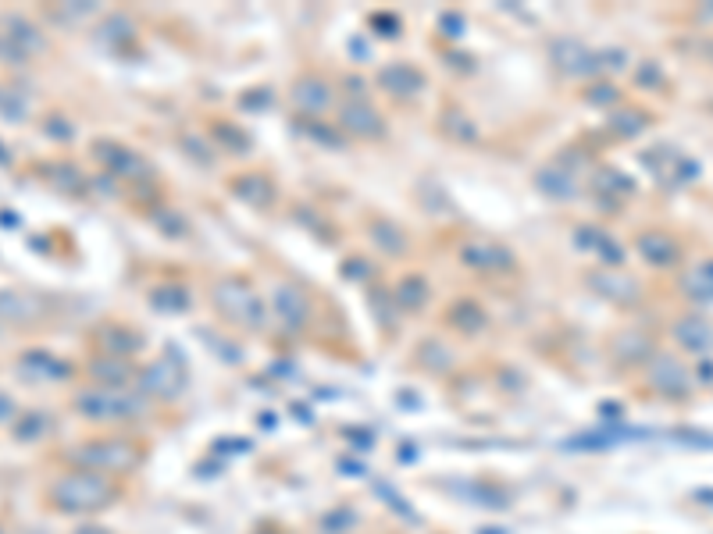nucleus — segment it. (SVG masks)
<instances>
[{
	"label": "nucleus",
	"instance_id": "obj_1",
	"mask_svg": "<svg viewBox=\"0 0 713 534\" xmlns=\"http://www.w3.org/2000/svg\"><path fill=\"white\" fill-rule=\"evenodd\" d=\"M118 488L97 470H68L47 485V506L58 513H97L115 502Z\"/></svg>",
	"mask_w": 713,
	"mask_h": 534
},
{
	"label": "nucleus",
	"instance_id": "obj_2",
	"mask_svg": "<svg viewBox=\"0 0 713 534\" xmlns=\"http://www.w3.org/2000/svg\"><path fill=\"white\" fill-rule=\"evenodd\" d=\"M68 460L79 470H97V474H111V470H125L136 463V445L125 438H90V442L75 445Z\"/></svg>",
	"mask_w": 713,
	"mask_h": 534
},
{
	"label": "nucleus",
	"instance_id": "obj_3",
	"mask_svg": "<svg viewBox=\"0 0 713 534\" xmlns=\"http://www.w3.org/2000/svg\"><path fill=\"white\" fill-rule=\"evenodd\" d=\"M214 303H218V310H222L225 317L246 324V328H261L264 324V303L257 300L254 289H246V285L239 282L218 285V289H214Z\"/></svg>",
	"mask_w": 713,
	"mask_h": 534
},
{
	"label": "nucleus",
	"instance_id": "obj_4",
	"mask_svg": "<svg viewBox=\"0 0 713 534\" xmlns=\"http://www.w3.org/2000/svg\"><path fill=\"white\" fill-rule=\"evenodd\" d=\"M75 410L86 417V421H125L132 413L140 410L136 399L122 396L115 389H86L75 396Z\"/></svg>",
	"mask_w": 713,
	"mask_h": 534
},
{
	"label": "nucleus",
	"instance_id": "obj_5",
	"mask_svg": "<svg viewBox=\"0 0 713 534\" xmlns=\"http://www.w3.org/2000/svg\"><path fill=\"white\" fill-rule=\"evenodd\" d=\"M93 157H97V161L104 164L111 175H118V178H143V175H150V164L143 161L136 150H129V146H122V143H111V139H104V143H93Z\"/></svg>",
	"mask_w": 713,
	"mask_h": 534
},
{
	"label": "nucleus",
	"instance_id": "obj_6",
	"mask_svg": "<svg viewBox=\"0 0 713 534\" xmlns=\"http://www.w3.org/2000/svg\"><path fill=\"white\" fill-rule=\"evenodd\" d=\"M47 314V303L36 292L0 289V324H36Z\"/></svg>",
	"mask_w": 713,
	"mask_h": 534
},
{
	"label": "nucleus",
	"instance_id": "obj_7",
	"mask_svg": "<svg viewBox=\"0 0 713 534\" xmlns=\"http://www.w3.org/2000/svg\"><path fill=\"white\" fill-rule=\"evenodd\" d=\"M18 371L29 381H65L68 378V364L58 360L54 353H43V349H29V353L18 356Z\"/></svg>",
	"mask_w": 713,
	"mask_h": 534
},
{
	"label": "nucleus",
	"instance_id": "obj_8",
	"mask_svg": "<svg viewBox=\"0 0 713 534\" xmlns=\"http://www.w3.org/2000/svg\"><path fill=\"white\" fill-rule=\"evenodd\" d=\"M4 40L15 43V47L22 50L25 57L43 54V50H47V40H43V33L36 29L33 18H25V15H4Z\"/></svg>",
	"mask_w": 713,
	"mask_h": 534
},
{
	"label": "nucleus",
	"instance_id": "obj_9",
	"mask_svg": "<svg viewBox=\"0 0 713 534\" xmlns=\"http://www.w3.org/2000/svg\"><path fill=\"white\" fill-rule=\"evenodd\" d=\"M378 82L389 89V93H396V97H414L421 86H425V79H421L418 68L403 65V61H396V65H386L382 72H378Z\"/></svg>",
	"mask_w": 713,
	"mask_h": 534
},
{
	"label": "nucleus",
	"instance_id": "obj_10",
	"mask_svg": "<svg viewBox=\"0 0 713 534\" xmlns=\"http://www.w3.org/2000/svg\"><path fill=\"white\" fill-rule=\"evenodd\" d=\"M343 118H339V122L346 125V129L350 132H357V136L361 139H371V136H382V129H386V125H382V118H378V111L371 104H346L343 111Z\"/></svg>",
	"mask_w": 713,
	"mask_h": 534
},
{
	"label": "nucleus",
	"instance_id": "obj_11",
	"mask_svg": "<svg viewBox=\"0 0 713 534\" xmlns=\"http://www.w3.org/2000/svg\"><path fill=\"white\" fill-rule=\"evenodd\" d=\"M464 260H468L471 267H485V271H510V267H514V257H510L503 246L482 243V239L464 246Z\"/></svg>",
	"mask_w": 713,
	"mask_h": 534
},
{
	"label": "nucleus",
	"instance_id": "obj_12",
	"mask_svg": "<svg viewBox=\"0 0 713 534\" xmlns=\"http://www.w3.org/2000/svg\"><path fill=\"white\" fill-rule=\"evenodd\" d=\"M296 107L307 114H321L328 111V104H332V93H328V86L318 79V75H307V79L296 82Z\"/></svg>",
	"mask_w": 713,
	"mask_h": 534
},
{
	"label": "nucleus",
	"instance_id": "obj_13",
	"mask_svg": "<svg viewBox=\"0 0 713 534\" xmlns=\"http://www.w3.org/2000/svg\"><path fill=\"white\" fill-rule=\"evenodd\" d=\"M97 342L107 349V356H118V360H125L129 353L140 349V335L129 332V328H118V324H104L97 332Z\"/></svg>",
	"mask_w": 713,
	"mask_h": 534
},
{
	"label": "nucleus",
	"instance_id": "obj_14",
	"mask_svg": "<svg viewBox=\"0 0 713 534\" xmlns=\"http://www.w3.org/2000/svg\"><path fill=\"white\" fill-rule=\"evenodd\" d=\"M307 300L300 296V289H293V285H282V289H275V314L282 317L286 324H304L307 321Z\"/></svg>",
	"mask_w": 713,
	"mask_h": 534
},
{
	"label": "nucleus",
	"instance_id": "obj_15",
	"mask_svg": "<svg viewBox=\"0 0 713 534\" xmlns=\"http://www.w3.org/2000/svg\"><path fill=\"white\" fill-rule=\"evenodd\" d=\"M143 385H147V392H154V396H175V392L182 389V374L168 364H154L143 374Z\"/></svg>",
	"mask_w": 713,
	"mask_h": 534
},
{
	"label": "nucleus",
	"instance_id": "obj_16",
	"mask_svg": "<svg viewBox=\"0 0 713 534\" xmlns=\"http://www.w3.org/2000/svg\"><path fill=\"white\" fill-rule=\"evenodd\" d=\"M90 371L104 389H115V392L129 381V367H125V360H118V356H100V360H93Z\"/></svg>",
	"mask_w": 713,
	"mask_h": 534
},
{
	"label": "nucleus",
	"instance_id": "obj_17",
	"mask_svg": "<svg viewBox=\"0 0 713 534\" xmlns=\"http://www.w3.org/2000/svg\"><path fill=\"white\" fill-rule=\"evenodd\" d=\"M232 189H236L246 203H254V207H264V203H271V196H275V186H271L264 175H243Z\"/></svg>",
	"mask_w": 713,
	"mask_h": 534
},
{
	"label": "nucleus",
	"instance_id": "obj_18",
	"mask_svg": "<svg viewBox=\"0 0 713 534\" xmlns=\"http://www.w3.org/2000/svg\"><path fill=\"white\" fill-rule=\"evenodd\" d=\"M639 250H642V257H646L649 264H671V260H674V243L667 239V235H660V232H646V235H642Z\"/></svg>",
	"mask_w": 713,
	"mask_h": 534
},
{
	"label": "nucleus",
	"instance_id": "obj_19",
	"mask_svg": "<svg viewBox=\"0 0 713 534\" xmlns=\"http://www.w3.org/2000/svg\"><path fill=\"white\" fill-rule=\"evenodd\" d=\"M553 57H557V65L560 68H567V72H589V61H592V54L589 50H582L578 43H571V40H564V43H557L553 47Z\"/></svg>",
	"mask_w": 713,
	"mask_h": 534
},
{
	"label": "nucleus",
	"instance_id": "obj_20",
	"mask_svg": "<svg viewBox=\"0 0 713 534\" xmlns=\"http://www.w3.org/2000/svg\"><path fill=\"white\" fill-rule=\"evenodd\" d=\"M47 428H50L47 413L29 410V413H22V417H15V431H11V435H15L18 442H33V438L47 435Z\"/></svg>",
	"mask_w": 713,
	"mask_h": 534
},
{
	"label": "nucleus",
	"instance_id": "obj_21",
	"mask_svg": "<svg viewBox=\"0 0 713 534\" xmlns=\"http://www.w3.org/2000/svg\"><path fill=\"white\" fill-rule=\"evenodd\" d=\"M25 114H29V100L15 89L0 86V118L4 122H25Z\"/></svg>",
	"mask_w": 713,
	"mask_h": 534
},
{
	"label": "nucleus",
	"instance_id": "obj_22",
	"mask_svg": "<svg viewBox=\"0 0 713 534\" xmlns=\"http://www.w3.org/2000/svg\"><path fill=\"white\" fill-rule=\"evenodd\" d=\"M678 339L685 342L689 349H706L713 342V332L706 328L699 317H692V321H681L678 324Z\"/></svg>",
	"mask_w": 713,
	"mask_h": 534
},
{
	"label": "nucleus",
	"instance_id": "obj_23",
	"mask_svg": "<svg viewBox=\"0 0 713 534\" xmlns=\"http://www.w3.org/2000/svg\"><path fill=\"white\" fill-rule=\"evenodd\" d=\"M150 303L161 310H182L189 307V292L179 289V285H164V289H157L154 296H150Z\"/></svg>",
	"mask_w": 713,
	"mask_h": 534
},
{
	"label": "nucleus",
	"instance_id": "obj_24",
	"mask_svg": "<svg viewBox=\"0 0 713 534\" xmlns=\"http://www.w3.org/2000/svg\"><path fill=\"white\" fill-rule=\"evenodd\" d=\"M592 282H596V285H607L603 292H607V296H617V300H632V296H635V292H632V289H635L632 278H603V275H596Z\"/></svg>",
	"mask_w": 713,
	"mask_h": 534
},
{
	"label": "nucleus",
	"instance_id": "obj_25",
	"mask_svg": "<svg viewBox=\"0 0 713 534\" xmlns=\"http://www.w3.org/2000/svg\"><path fill=\"white\" fill-rule=\"evenodd\" d=\"M425 296H428V289H425V282H421V278H414V282H403L400 285V303L403 307H421V303H425Z\"/></svg>",
	"mask_w": 713,
	"mask_h": 534
},
{
	"label": "nucleus",
	"instance_id": "obj_26",
	"mask_svg": "<svg viewBox=\"0 0 713 534\" xmlns=\"http://www.w3.org/2000/svg\"><path fill=\"white\" fill-rule=\"evenodd\" d=\"M0 61H4V65H25V54L15 43L4 40V33H0Z\"/></svg>",
	"mask_w": 713,
	"mask_h": 534
},
{
	"label": "nucleus",
	"instance_id": "obj_27",
	"mask_svg": "<svg viewBox=\"0 0 713 534\" xmlns=\"http://www.w3.org/2000/svg\"><path fill=\"white\" fill-rule=\"evenodd\" d=\"M11 413H15V403L8 396H0V421H8Z\"/></svg>",
	"mask_w": 713,
	"mask_h": 534
},
{
	"label": "nucleus",
	"instance_id": "obj_28",
	"mask_svg": "<svg viewBox=\"0 0 713 534\" xmlns=\"http://www.w3.org/2000/svg\"><path fill=\"white\" fill-rule=\"evenodd\" d=\"M72 534H111L107 527H97V524H86V527H75Z\"/></svg>",
	"mask_w": 713,
	"mask_h": 534
}]
</instances>
